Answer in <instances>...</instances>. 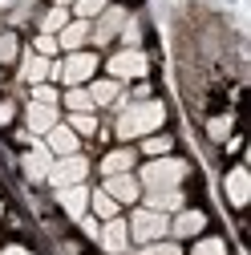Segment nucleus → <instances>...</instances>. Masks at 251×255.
<instances>
[{
  "mask_svg": "<svg viewBox=\"0 0 251 255\" xmlns=\"http://www.w3.org/2000/svg\"><path fill=\"white\" fill-rule=\"evenodd\" d=\"M162 122H166L162 102H134V106H122V114H118V138H146V134L158 130Z\"/></svg>",
  "mask_w": 251,
  "mask_h": 255,
  "instance_id": "f257e3e1",
  "label": "nucleus"
},
{
  "mask_svg": "<svg viewBox=\"0 0 251 255\" xmlns=\"http://www.w3.org/2000/svg\"><path fill=\"white\" fill-rule=\"evenodd\" d=\"M182 178H186V162H178V158H150L142 170L146 190H174Z\"/></svg>",
  "mask_w": 251,
  "mask_h": 255,
  "instance_id": "f03ea898",
  "label": "nucleus"
},
{
  "mask_svg": "<svg viewBox=\"0 0 251 255\" xmlns=\"http://www.w3.org/2000/svg\"><path fill=\"white\" fill-rule=\"evenodd\" d=\"M170 231V223H166V215H158V211H134V223H130V235L146 247V243H158L162 235Z\"/></svg>",
  "mask_w": 251,
  "mask_h": 255,
  "instance_id": "7ed1b4c3",
  "label": "nucleus"
},
{
  "mask_svg": "<svg viewBox=\"0 0 251 255\" xmlns=\"http://www.w3.org/2000/svg\"><path fill=\"white\" fill-rule=\"evenodd\" d=\"M85 174H89V162H85L81 154H69V158H57V162H53L49 182L61 190V186H77V182H85Z\"/></svg>",
  "mask_w": 251,
  "mask_h": 255,
  "instance_id": "20e7f679",
  "label": "nucleus"
},
{
  "mask_svg": "<svg viewBox=\"0 0 251 255\" xmlns=\"http://www.w3.org/2000/svg\"><path fill=\"white\" fill-rule=\"evenodd\" d=\"M146 69H150V61H146V53H142V49H122V53H114V57H110V73H114V81H126V77H146Z\"/></svg>",
  "mask_w": 251,
  "mask_h": 255,
  "instance_id": "39448f33",
  "label": "nucleus"
},
{
  "mask_svg": "<svg viewBox=\"0 0 251 255\" xmlns=\"http://www.w3.org/2000/svg\"><path fill=\"white\" fill-rule=\"evenodd\" d=\"M93 69H98V57H93V53H73L65 65H57V77L69 81V85H81V81L93 77Z\"/></svg>",
  "mask_w": 251,
  "mask_h": 255,
  "instance_id": "423d86ee",
  "label": "nucleus"
},
{
  "mask_svg": "<svg viewBox=\"0 0 251 255\" xmlns=\"http://www.w3.org/2000/svg\"><path fill=\"white\" fill-rule=\"evenodd\" d=\"M49 170H53V154H49V146H45V142H37V138H33V150L24 154V174L33 178V182H45V178H49Z\"/></svg>",
  "mask_w": 251,
  "mask_h": 255,
  "instance_id": "0eeeda50",
  "label": "nucleus"
},
{
  "mask_svg": "<svg viewBox=\"0 0 251 255\" xmlns=\"http://www.w3.org/2000/svg\"><path fill=\"white\" fill-rule=\"evenodd\" d=\"M126 20H130V12H126V8H106L102 20H98V28H93V41H98V45H110V41L122 33Z\"/></svg>",
  "mask_w": 251,
  "mask_h": 255,
  "instance_id": "6e6552de",
  "label": "nucleus"
},
{
  "mask_svg": "<svg viewBox=\"0 0 251 255\" xmlns=\"http://www.w3.org/2000/svg\"><path fill=\"white\" fill-rule=\"evenodd\" d=\"M98 239H102V247H106L110 255H122L126 243H130V227H126L122 219H106V227L98 231Z\"/></svg>",
  "mask_w": 251,
  "mask_h": 255,
  "instance_id": "1a4fd4ad",
  "label": "nucleus"
},
{
  "mask_svg": "<svg viewBox=\"0 0 251 255\" xmlns=\"http://www.w3.org/2000/svg\"><path fill=\"white\" fill-rule=\"evenodd\" d=\"M45 146L57 158H69V154H77V134L69 130V126H53V130L45 134Z\"/></svg>",
  "mask_w": 251,
  "mask_h": 255,
  "instance_id": "9d476101",
  "label": "nucleus"
},
{
  "mask_svg": "<svg viewBox=\"0 0 251 255\" xmlns=\"http://www.w3.org/2000/svg\"><path fill=\"white\" fill-rule=\"evenodd\" d=\"M57 199H61V207H65L73 219H85V207H89V190H85V182H77V186H61Z\"/></svg>",
  "mask_w": 251,
  "mask_h": 255,
  "instance_id": "9b49d317",
  "label": "nucleus"
},
{
  "mask_svg": "<svg viewBox=\"0 0 251 255\" xmlns=\"http://www.w3.org/2000/svg\"><path fill=\"white\" fill-rule=\"evenodd\" d=\"M106 195H110L114 203H134V199H138V178H130V174H110V178H106Z\"/></svg>",
  "mask_w": 251,
  "mask_h": 255,
  "instance_id": "f8f14e48",
  "label": "nucleus"
},
{
  "mask_svg": "<svg viewBox=\"0 0 251 255\" xmlns=\"http://www.w3.org/2000/svg\"><path fill=\"white\" fill-rule=\"evenodd\" d=\"M85 41H89V20H69V24L57 33V49H73V53H81Z\"/></svg>",
  "mask_w": 251,
  "mask_h": 255,
  "instance_id": "ddd939ff",
  "label": "nucleus"
},
{
  "mask_svg": "<svg viewBox=\"0 0 251 255\" xmlns=\"http://www.w3.org/2000/svg\"><path fill=\"white\" fill-rule=\"evenodd\" d=\"M20 77L33 81V85H45V77H53V61H49V57H37V53H28L24 65H20Z\"/></svg>",
  "mask_w": 251,
  "mask_h": 255,
  "instance_id": "4468645a",
  "label": "nucleus"
},
{
  "mask_svg": "<svg viewBox=\"0 0 251 255\" xmlns=\"http://www.w3.org/2000/svg\"><path fill=\"white\" fill-rule=\"evenodd\" d=\"M57 126V106H28V134H49Z\"/></svg>",
  "mask_w": 251,
  "mask_h": 255,
  "instance_id": "2eb2a0df",
  "label": "nucleus"
},
{
  "mask_svg": "<svg viewBox=\"0 0 251 255\" xmlns=\"http://www.w3.org/2000/svg\"><path fill=\"white\" fill-rule=\"evenodd\" d=\"M178 207H182L178 186H174V190H146V211H158V215H166V211H178Z\"/></svg>",
  "mask_w": 251,
  "mask_h": 255,
  "instance_id": "dca6fc26",
  "label": "nucleus"
},
{
  "mask_svg": "<svg viewBox=\"0 0 251 255\" xmlns=\"http://www.w3.org/2000/svg\"><path fill=\"white\" fill-rule=\"evenodd\" d=\"M130 166H134V150H110L106 158H102V174L110 178V174H130Z\"/></svg>",
  "mask_w": 251,
  "mask_h": 255,
  "instance_id": "f3484780",
  "label": "nucleus"
},
{
  "mask_svg": "<svg viewBox=\"0 0 251 255\" xmlns=\"http://www.w3.org/2000/svg\"><path fill=\"white\" fill-rule=\"evenodd\" d=\"M227 195H231V203H235V207H243V203H247V195H251V178H247V170H243V166H235V170L227 174Z\"/></svg>",
  "mask_w": 251,
  "mask_h": 255,
  "instance_id": "a211bd4d",
  "label": "nucleus"
},
{
  "mask_svg": "<svg viewBox=\"0 0 251 255\" xmlns=\"http://www.w3.org/2000/svg\"><path fill=\"white\" fill-rule=\"evenodd\" d=\"M203 211H182L178 219H174V235H199L203 231Z\"/></svg>",
  "mask_w": 251,
  "mask_h": 255,
  "instance_id": "6ab92c4d",
  "label": "nucleus"
},
{
  "mask_svg": "<svg viewBox=\"0 0 251 255\" xmlns=\"http://www.w3.org/2000/svg\"><path fill=\"white\" fill-rule=\"evenodd\" d=\"M65 24H69V12H65V8H49V12L41 16V33H45V37H57Z\"/></svg>",
  "mask_w": 251,
  "mask_h": 255,
  "instance_id": "aec40b11",
  "label": "nucleus"
},
{
  "mask_svg": "<svg viewBox=\"0 0 251 255\" xmlns=\"http://www.w3.org/2000/svg\"><path fill=\"white\" fill-rule=\"evenodd\" d=\"M89 102H93V106H110V102H118V81H93Z\"/></svg>",
  "mask_w": 251,
  "mask_h": 255,
  "instance_id": "412c9836",
  "label": "nucleus"
},
{
  "mask_svg": "<svg viewBox=\"0 0 251 255\" xmlns=\"http://www.w3.org/2000/svg\"><path fill=\"white\" fill-rule=\"evenodd\" d=\"M65 106H69L73 114H89V110H93V102H89V89H81V85H73V89L65 93Z\"/></svg>",
  "mask_w": 251,
  "mask_h": 255,
  "instance_id": "4be33fe9",
  "label": "nucleus"
},
{
  "mask_svg": "<svg viewBox=\"0 0 251 255\" xmlns=\"http://www.w3.org/2000/svg\"><path fill=\"white\" fill-rule=\"evenodd\" d=\"M89 203H93V211H98L102 219H118V203H114V199L106 195V190H98V195H93Z\"/></svg>",
  "mask_w": 251,
  "mask_h": 255,
  "instance_id": "5701e85b",
  "label": "nucleus"
},
{
  "mask_svg": "<svg viewBox=\"0 0 251 255\" xmlns=\"http://www.w3.org/2000/svg\"><path fill=\"white\" fill-rule=\"evenodd\" d=\"M73 8H77V16H81V20H89V16H102V12L110 8V0H77Z\"/></svg>",
  "mask_w": 251,
  "mask_h": 255,
  "instance_id": "b1692460",
  "label": "nucleus"
},
{
  "mask_svg": "<svg viewBox=\"0 0 251 255\" xmlns=\"http://www.w3.org/2000/svg\"><path fill=\"white\" fill-rule=\"evenodd\" d=\"M142 150H146L150 158H166V150H170V138H162V134H150V138L142 142Z\"/></svg>",
  "mask_w": 251,
  "mask_h": 255,
  "instance_id": "393cba45",
  "label": "nucleus"
},
{
  "mask_svg": "<svg viewBox=\"0 0 251 255\" xmlns=\"http://www.w3.org/2000/svg\"><path fill=\"white\" fill-rule=\"evenodd\" d=\"M69 130L73 134H98V118H93V114H73Z\"/></svg>",
  "mask_w": 251,
  "mask_h": 255,
  "instance_id": "a878e982",
  "label": "nucleus"
},
{
  "mask_svg": "<svg viewBox=\"0 0 251 255\" xmlns=\"http://www.w3.org/2000/svg\"><path fill=\"white\" fill-rule=\"evenodd\" d=\"M33 102H37V106H57V89H53V85H37V89H33Z\"/></svg>",
  "mask_w": 251,
  "mask_h": 255,
  "instance_id": "bb28decb",
  "label": "nucleus"
},
{
  "mask_svg": "<svg viewBox=\"0 0 251 255\" xmlns=\"http://www.w3.org/2000/svg\"><path fill=\"white\" fill-rule=\"evenodd\" d=\"M16 49H20V45H16V37H12V33L0 37V61H16Z\"/></svg>",
  "mask_w": 251,
  "mask_h": 255,
  "instance_id": "cd10ccee",
  "label": "nucleus"
},
{
  "mask_svg": "<svg viewBox=\"0 0 251 255\" xmlns=\"http://www.w3.org/2000/svg\"><path fill=\"white\" fill-rule=\"evenodd\" d=\"M195 255H227V247L219 239H203V243H195Z\"/></svg>",
  "mask_w": 251,
  "mask_h": 255,
  "instance_id": "c85d7f7f",
  "label": "nucleus"
},
{
  "mask_svg": "<svg viewBox=\"0 0 251 255\" xmlns=\"http://www.w3.org/2000/svg\"><path fill=\"white\" fill-rule=\"evenodd\" d=\"M142 255H182V251H178L174 243H146Z\"/></svg>",
  "mask_w": 251,
  "mask_h": 255,
  "instance_id": "c756f323",
  "label": "nucleus"
},
{
  "mask_svg": "<svg viewBox=\"0 0 251 255\" xmlns=\"http://www.w3.org/2000/svg\"><path fill=\"white\" fill-rule=\"evenodd\" d=\"M53 53H57V37H45L41 33L37 37V57H53Z\"/></svg>",
  "mask_w": 251,
  "mask_h": 255,
  "instance_id": "7c9ffc66",
  "label": "nucleus"
},
{
  "mask_svg": "<svg viewBox=\"0 0 251 255\" xmlns=\"http://www.w3.org/2000/svg\"><path fill=\"white\" fill-rule=\"evenodd\" d=\"M231 134V118H215L211 122V138H227Z\"/></svg>",
  "mask_w": 251,
  "mask_h": 255,
  "instance_id": "2f4dec72",
  "label": "nucleus"
},
{
  "mask_svg": "<svg viewBox=\"0 0 251 255\" xmlns=\"http://www.w3.org/2000/svg\"><path fill=\"white\" fill-rule=\"evenodd\" d=\"M122 28H126V45H130V49H134V45H138V24H134V20H126Z\"/></svg>",
  "mask_w": 251,
  "mask_h": 255,
  "instance_id": "473e14b6",
  "label": "nucleus"
},
{
  "mask_svg": "<svg viewBox=\"0 0 251 255\" xmlns=\"http://www.w3.org/2000/svg\"><path fill=\"white\" fill-rule=\"evenodd\" d=\"M8 122H12V106L0 102V126H8Z\"/></svg>",
  "mask_w": 251,
  "mask_h": 255,
  "instance_id": "72a5a7b5",
  "label": "nucleus"
},
{
  "mask_svg": "<svg viewBox=\"0 0 251 255\" xmlns=\"http://www.w3.org/2000/svg\"><path fill=\"white\" fill-rule=\"evenodd\" d=\"M0 255H33V251H24V247H4Z\"/></svg>",
  "mask_w": 251,
  "mask_h": 255,
  "instance_id": "f704fd0d",
  "label": "nucleus"
},
{
  "mask_svg": "<svg viewBox=\"0 0 251 255\" xmlns=\"http://www.w3.org/2000/svg\"><path fill=\"white\" fill-rule=\"evenodd\" d=\"M69 4H77V0H57V8H69Z\"/></svg>",
  "mask_w": 251,
  "mask_h": 255,
  "instance_id": "c9c22d12",
  "label": "nucleus"
},
{
  "mask_svg": "<svg viewBox=\"0 0 251 255\" xmlns=\"http://www.w3.org/2000/svg\"><path fill=\"white\" fill-rule=\"evenodd\" d=\"M8 4H16V0H0V8H8Z\"/></svg>",
  "mask_w": 251,
  "mask_h": 255,
  "instance_id": "e433bc0d",
  "label": "nucleus"
}]
</instances>
